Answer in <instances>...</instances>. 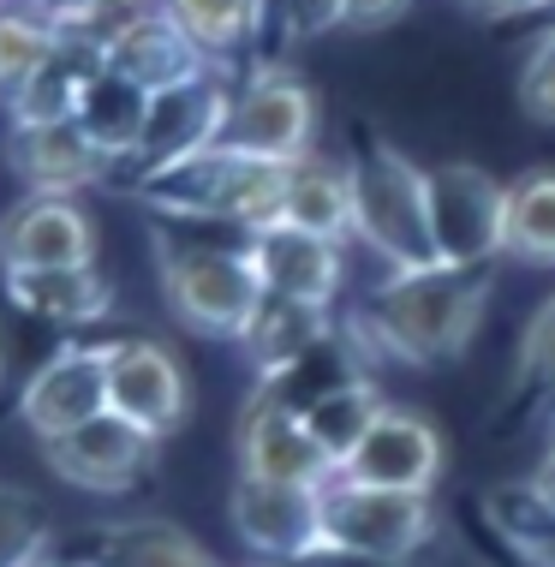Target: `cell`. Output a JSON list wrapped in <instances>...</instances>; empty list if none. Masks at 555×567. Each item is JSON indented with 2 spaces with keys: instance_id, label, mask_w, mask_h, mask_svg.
<instances>
[{
  "instance_id": "cell-1",
  "label": "cell",
  "mask_w": 555,
  "mask_h": 567,
  "mask_svg": "<svg viewBox=\"0 0 555 567\" xmlns=\"http://www.w3.org/2000/svg\"><path fill=\"white\" fill-rule=\"evenodd\" d=\"M490 311V269H389L352 311V341L400 364H449Z\"/></svg>"
},
{
  "instance_id": "cell-2",
  "label": "cell",
  "mask_w": 555,
  "mask_h": 567,
  "mask_svg": "<svg viewBox=\"0 0 555 567\" xmlns=\"http://www.w3.org/2000/svg\"><path fill=\"white\" fill-rule=\"evenodd\" d=\"M287 179H292V167L251 162V156H234V150H204V156H192L179 167L144 174L137 179V197L167 221L234 227L239 239H251L281 221Z\"/></svg>"
},
{
  "instance_id": "cell-3",
  "label": "cell",
  "mask_w": 555,
  "mask_h": 567,
  "mask_svg": "<svg viewBox=\"0 0 555 567\" xmlns=\"http://www.w3.org/2000/svg\"><path fill=\"white\" fill-rule=\"evenodd\" d=\"M156 275H162L167 311L192 334H215V341H245L257 305H264V287L251 275L245 239L222 245V239H192V234L162 227L156 234Z\"/></svg>"
},
{
  "instance_id": "cell-4",
  "label": "cell",
  "mask_w": 555,
  "mask_h": 567,
  "mask_svg": "<svg viewBox=\"0 0 555 567\" xmlns=\"http://www.w3.org/2000/svg\"><path fill=\"white\" fill-rule=\"evenodd\" d=\"M347 174H352V239L370 245L389 269H436L424 167L400 156L394 144L370 137L347 156Z\"/></svg>"
},
{
  "instance_id": "cell-5",
  "label": "cell",
  "mask_w": 555,
  "mask_h": 567,
  "mask_svg": "<svg viewBox=\"0 0 555 567\" xmlns=\"http://www.w3.org/2000/svg\"><path fill=\"white\" fill-rule=\"evenodd\" d=\"M317 90L281 60H257L245 79H234V102H227V126L215 150L299 167L317 156Z\"/></svg>"
},
{
  "instance_id": "cell-6",
  "label": "cell",
  "mask_w": 555,
  "mask_h": 567,
  "mask_svg": "<svg viewBox=\"0 0 555 567\" xmlns=\"http://www.w3.org/2000/svg\"><path fill=\"white\" fill-rule=\"evenodd\" d=\"M436 532L430 496H400V489H370L335 472L322 484V544L335 561H364V567H394L412 561Z\"/></svg>"
},
{
  "instance_id": "cell-7",
  "label": "cell",
  "mask_w": 555,
  "mask_h": 567,
  "mask_svg": "<svg viewBox=\"0 0 555 567\" xmlns=\"http://www.w3.org/2000/svg\"><path fill=\"white\" fill-rule=\"evenodd\" d=\"M430 197V239H436L442 269H496L502 264V221H507V186L477 162H442L424 167Z\"/></svg>"
},
{
  "instance_id": "cell-8",
  "label": "cell",
  "mask_w": 555,
  "mask_h": 567,
  "mask_svg": "<svg viewBox=\"0 0 555 567\" xmlns=\"http://www.w3.org/2000/svg\"><path fill=\"white\" fill-rule=\"evenodd\" d=\"M107 412H120L144 436H174L192 412L179 352L156 334H107Z\"/></svg>"
},
{
  "instance_id": "cell-9",
  "label": "cell",
  "mask_w": 555,
  "mask_h": 567,
  "mask_svg": "<svg viewBox=\"0 0 555 567\" xmlns=\"http://www.w3.org/2000/svg\"><path fill=\"white\" fill-rule=\"evenodd\" d=\"M227 519H234L239 544L264 561L305 567V561L329 556V544H322V489L234 478V489H227Z\"/></svg>"
},
{
  "instance_id": "cell-10",
  "label": "cell",
  "mask_w": 555,
  "mask_h": 567,
  "mask_svg": "<svg viewBox=\"0 0 555 567\" xmlns=\"http://www.w3.org/2000/svg\"><path fill=\"white\" fill-rule=\"evenodd\" d=\"M227 102H234V79L227 72H204L192 84L156 90L144 132H137V150H132V174L144 179V174H162V167H179L215 150L227 126Z\"/></svg>"
},
{
  "instance_id": "cell-11",
  "label": "cell",
  "mask_w": 555,
  "mask_h": 567,
  "mask_svg": "<svg viewBox=\"0 0 555 567\" xmlns=\"http://www.w3.org/2000/svg\"><path fill=\"white\" fill-rule=\"evenodd\" d=\"M107 412V341H66L19 389V419L37 442H60Z\"/></svg>"
},
{
  "instance_id": "cell-12",
  "label": "cell",
  "mask_w": 555,
  "mask_h": 567,
  "mask_svg": "<svg viewBox=\"0 0 555 567\" xmlns=\"http://www.w3.org/2000/svg\"><path fill=\"white\" fill-rule=\"evenodd\" d=\"M442 466H449V442L430 424V412L389 401L377 412V424L364 431L359 454L341 466V478L370 484V489H400V496H430Z\"/></svg>"
},
{
  "instance_id": "cell-13",
  "label": "cell",
  "mask_w": 555,
  "mask_h": 567,
  "mask_svg": "<svg viewBox=\"0 0 555 567\" xmlns=\"http://www.w3.org/2000/svg\"><path fill=\"white\" fill-rule=\"evenodd\" d=\"M96 216L79 197L54 192H24L19 204L0 216V275L19 269H72L96 264Z\"/></svg>"
},
{
  "instance_id": "cell-14",
  "label": "cell",
  "mask_w": 555,
  "mask_h": 567,
  "mask_svg": "<svg viewBox=\"0 0 555 567\" xmlns=\"http://www.w3.org/2000/svg\"><path fill=\"white\" fill-rule=\"evenodd\" d=\"M42 460H49V472L66 478L72 489H90V496H126V489L156 466V436H144L137 424L120 419V412H102V419L79 424L72 436L42 442Z\"/></svg>"
},
{
  "instance_id": "cell-15",
  "label": "cell",
  "mask_w": 555,
  "mask_h": 567,
  "mask_svg": "<svg viewBox=\"0 0 555 567\" xmlns=\"http://www.w3.org/2000/svg\"><path fill=\"white\" fill-rule=\"evenodd\" d=\"M234 460H239V478H264V484L322 489L335 478V460L317 449L311 431H305V412L269 401V394H251V401H245Z\"/></svg>"
},
{
  "instance_id": "cell-16",
  "label": "cell",
  "mask_w": 555,
  "mask_h": 567,
  "mask_svg": "<svg viewBox=\"0 0 555 567\" xmlns=\"http://www.w3.org/2000/svg\"><path fill=\"white\" fill-rule=\"evenodd\" d=\"M245 257H251L257 287L275 299H299V305L335 311V299L347 287V245L299 234V227H281V221L245 239Z\"/></svg>"
},
{
  "instance_id": "cell-17",
  "label": "cell",
  "mask_w": 555,
  "mask_h": 567,
  "mask_svg": "<svg viewBox=\"0 0 555 567\" xmlns=\"http://www.w3.org/2000/svg\"><path fill=\"white\" fill-rule=\"evenodd\" d=\"M102 60H107V72H120L126 84L150 90V96L215 72V60L174 24L167 7H150V12H137V19H126L114 37L102 42Z\"/></svg>"
},
{
  "instance_id": "cell-18",
  "label": "cell",
  "mask_w": 555,
  "mask_h": 567,
  "mask_svg": "<svg viewBox=\"0 0 555 567\" xmlns=\"http://www.w3.org/2000/svg\"><path fill=\"white\" fill-rule=\"evenodd\" d=\"M12 167H19V179L30 192L79 197L84 186L114 179L120 162L90 144L79 120H66V126H12Z\"/></svg>"
},
{
  "instance_id": "cell-19",
  "label": "cell",
  "mask_w": 555,
  "mask_h": 567,
  "mask_svg": "<svg viewBox=\"0 0 555 567\" xmlns=\"http://www.w3.org/2000/svg\"><path fill=\"white\" fill-rule=\"evenodd\" d=\"M102 66H107L102 42L60 30V49L30 72V84H19L7 96L12 126H66V120H79V102H84V90Z\"/></svg>"
},
{
  "instance_id": "cell-20",
  "label": "cell",
  "mask_w": 555,
  "mask_h": 567,
  "mask_svg": "<svg viewBox=\"0 0 555 567\" xmlns=\"http://www.w3.org/2000/svg\"><path fill=\"white\" fill-rule=\"evenodd\" d=\"M7 299L24 317L54 329H90L102 317H114V281L96 264H72V269H19L7 275Z\"/></svg>"
},
{
  "instance_id": "cell-21",
  "label": "cell",
  "mask_w": 555,
  "mask_h": 567,
  "mask_svg": "<svg viewBox=\"0 0 555 567\" xmlns=\"http://www.w3.org/2000/svg\"><path fill=\"white\" fill-rule=\"evenodd\" d=\"M335 329L341 323H335V311H322V305L264 293V305H257V317H251V329H245L239 347L251 352L257 377H275V371H287L292 359H305L311 347H322Z\"/></svg>"
},
{
  "instance_id": "cell-22",
  "label": "cell",
  "mask_w": 555,
  "mask_h": 567,
  "mask_svg": "<svg viewBox=\"0 0 555 567\" xmlns=\"http://www.w3.org/2000/svg\"><path fill=\"white\" fill-rule=\"evenodd\" d=\"M281 227H299V234L347 245L352 239V174H347V162L311 156V162L292 167L287 204H281Z\"/></svg>"
},
{
  "instance_id": "cell-23",
  "label": "cell",
  "mask_w": 555,
  "mask_h": 567,
  "mask_svg": "<svg viewBox=\"0 0 555 567\" xmlns=\"http://www.w3.org/2000/svg\"><path fill=\"white\" fill-rule=\"evenodd\" d=\"M162 7L215 60V72H227L239 54L264 42V0H162Z\"/></svg>"
},
{
  "instance_id": "cell-24",
  "label": "cell",
  "mask_w": 555,
  "mask_h": 567,
  "mask_svg": "<svg viewBox=\"0 0 555 567\" xmlns=\"http://www.w3.org/2000/svg\"><path fill=\"white\" fill-rule=\"evenodd\" d=\"M502 257L526 269H555V167H532V174L507 179Z\"/></svg>"
},
{
  "instance_id": "cell-25",
  "label": "cell",
  "mask_w": 555,
  "mask_h": 567,
  "mask_svg": "<svg viewBox=\"0 0 555 567\" xmlns=\"http://www.w3.org/2000/svg\"><path fill=\"white\" fill-rule=\"evenodd\" d=\"M144 114H150V90L126 84L120 72H96L79 102V126L96 150H107L120 167H132V150H137V132H144Z\"/></svg>"
},
{
  "instance_id": "cell-26",
  "label": "cell",
  "mask_w": 555,
  "mask_h": 567,
  "mask_svg": "<svg viewBox=\"0 0 555 567\" xmlns=\"http://www.w3.org/2000/svg\"><path fill=\"white\" fill-rule=\"evenodd\" d=\"M84 567H222V561L167 519H132V526H107L96 538V561Z\"/></svg>"
},
{
  "instance_id": "cell-27",
  "label": "cell",
  "mask_w": 555,
  "mask_h": 567,
  "mask_svg": "<svg viewBox=\"0 0 555 567\" xmlns=\"http://www.w3.org/2000/svg\"><path fill=\"white\" fill-rule=\"evenodd\" d=\"M389 406L377 394V382H347V389H335V394H322L317 406H305V431L317 436V449L335 460V472L347 466L352 454H359V442H364V431L377 424V412Z\"/></svg>"
},
{
  "instance_id": "cell-28",
  "label": "cell",
  "mask_w": 555,
  "mask_h": 567,
  "mask_svg": "<svg viewBox=\"0 0 555 567\" xmlns=\"http://www.w3.org/2000/svg\"><path fill=\"white\" fill-rule=\"evenodd\" d=\"M54 49H60V30L49 19H37V12H24V7H0V102L19 84H30V72H37Z\"/></svg>"
},
{
  "instance_id": "cell-29",
  "label": "cell",
  "mask_w": 555,
  "mask_h": 567,
  "mask_svg": "<svg viewBox=\"0 0 555 567\" xmlns=\"http://www.w3.org/2000/svg\"><path fill=\"white\" fill-rule=\"evenodd\" d=\"M37 556H49V508L0 484V567H30Z\"/></svg>"
},
{
  "instance_id": "cell-30",
  "label": "cell",
  "mask_w": 555,
  "mask_h": 567,
  "mask_svg": "<svg viewBox=\"0 0 555 567\" xmlns=\"http://www.w3.org/2000/svg\"><path fill=\"white\" fill-rule=\"evenodd\" d=\"M514 389H520V394H549V401H555V293L537 305L526 334H520Z\"/></svg>"
},
{
  "instance_id": "cell-31",
  "label": "cell",
  "mask_w": 555,
  "mask_h": 567,
  "mask_svg": "<svg viewBox=\"0 0 555 567\" xmlns=\"http://www.w3.org/2000/svg\"><path fill=\"white\" fill-rule=\"evenodd\" d=\"M341 7L347 0H264V42L275 37L281 49H299L341 24Z\"/></svg>"
},
{
  "instance_id": "cell-32",
  "label": "cell",
  "mask_w": 555,
  "mask_h": 567,
  "mask_svg": "<svg viewBox=\"0 0 555 567\" xmlns=\"http://www.w3.org/2000/svg\"><path fill=\"white\" fill-rule=\"evenodd\" d=\"M520 109H526L537 126H555V30L532 42L526 66H520Z\"/></svg>"
},
{
  "instance_id": "cell-33",
  "label": "cell",
  "mask_w": 555,
  "mask_h": 567,
  "mask_svg": "<svg viewBox=\"0 0 555 567\" xmlns=\"http://www.w3.org/2000/svg\"><path fill=\"white\" fill-rule=\"evenodd\" d=\"M12 7H24V12H37V19H49L54 30H72V37H84L107 0H12Z\"/></svg>"
},
{
  "instance_id": "cell-34",
  "label": "cell",
  "mask_w": 555,
  "mask_h": 567,
  "mask_svg": "<svg viewBox=\"0 0 555 567\" xmlns=\"http://www.w3.org/2000/svg\"><path fill=\"white\" fill-rule=\"evenodd\" d=\"M407 7H412V0H347V7H341V24H352V30H377V24H394Z\"/></svg>"
},
{
  "instance_id": "cell-35",
  "label": "cell",
  "mask_w": 555,
  "mask_h": 567,
  "mask_svg": "<svg viewBox=\"0 0 555 567\" xmlns=\"http://www.w3.org/2000/svg\"><path fill=\"white\" fill-rule=\"evenodd\" d=\"M526 496H532V508H537V514H544L549 526H555V442L544 449V460L532 466V478H526Z\"/></svg>"
},
{
  "instance_id": "cell-36",
  "label": "cell",
  "mask_w": 555,
  "mask_h": 567,
  "mask_svg": "<svg viewBox=\"0 0 555 567\" xmlns=\"http://www.w3.org/2000/svg\"><path fill=\"white\" fill-rule=\"evenodd\" d=\"M477 19H520V12H537V7H555V0H460Z\"/></svg>"
},
{
  "instance_id": "cell-37",
  "label": "cell",
  "mask_w": 555,
  "mask_h": 567,
  "mask_svg": "<svg viewBox=\"0 0 555 567\" xmlns=\"http://www.w3.org/2000/svg\"><path fill=\"white\" fill-rule=\"evenodd\" d=\"M30 567H72V561H54V556H37V561H30Z\"/></svg>"
}]
</instances>
